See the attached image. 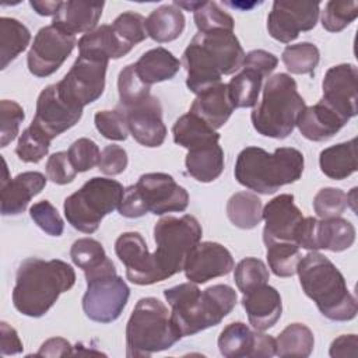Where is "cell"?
I'll return each instance as SVG.
<instances>
[{"instance_id": "1", "label": "cell", "mask_w": 358, "mask_h": 358, "mask_svg": "<svg viewBox=\"0 0 358 358\" xmlns=\"http://www.w3.org/2000/svg\"><path fill=\"white\" fill-rule=\"evenodd\" d=\"M245 60V52L232 31L199 32L182 55L187 71L186 85L196 95L221 83L222 76L236 73Z\"/></svg>"}, {"instance_id": "2", "label": "cell", "mask_w": 358, "mask_h": 358, "mask_svg": "<svg viewBox=\"0 0 358 358\" xmlns=\"http://www.w3.org/2000/svg\"><path fill=\"white\" fill-rule=\"evenodd\" d=\"M74 282L76 271L69 263L28 257L17 270L13 305L25 316L41 317Z\"/></svg>"}, {"instance_id": "3", "label": "cell", "mask_w": 358, "mask_h": 358, "mask_svg": "<svg viewBox=\"0 0 358 358\" xmlns=\"http://www.w3.org/2000/svg\"><path fill=\"white\" fill-rule=\"evenodd\" d=\"M171 306V319L180 336H193L217 326L236 305V292L227 284H215L204 291L189 281L164 291Z\"/></svg>"}, {"instance_id": "4", "label": "cell", "mask_w": 358, "mask_h": 358, "mask_svg": "<svg viewBox=\"0 0 358 358\" xmlns=\"http://www.w3.org/2000/svg\"><path fill=\"white\" fill-rule=\"evenodd\" d=\"M296 273L303 292L324 317L347 322L357 316L355 296L348 291L341 271L324 255L310 250L299 260Z\"/></svg>"}, {"instance_id": "5", "label": "cell", "mask_w": 358, "mask_h": 358, "mask_svg": "<svg viewBox=\"0 0 358 358\" xmlns=\"http://www.w3.org/2000/svg\"><path fill=\"white\" fill-rule=\"evenodd\" d=\"M305 159L299 150L280 147L267 152L260 147L243 148L235 164V179L262 194H273L281 186L296 182L303 172Z\"/></svg>"}, {"instance_id": "6", "label": "cell", "mask_w": 358, "mask_h": 358, "mask_svg": "<svg viewBox=\"0 0 358 358\" xmlns=\"http://www.w3.org/2000/svg\"><path fill=\"white\" fill-rule=\"evenodd\" d=\"M182 338L168 308L157 298L137 301L126 326V357L147 358Z\"/></svg>"}, {"instance_id": "7", "label": "cell", "mask_w": 358, "mask_h": 358, "mask_svg": "<svg viewBox=\"0 0 358 358\" xmlns=\"http://www.w3.org/2000/svg\"><path fill=\"white\" fill-rule=\"evenodd\" d=\"M305 106L295 80L285 73H278L264 84L263 98L252 110L250 120L259 134L285 138L292 133Z\"/></svg>"}, {"instance_id": "8", "label": "cell", "mask_w": 358, "mask_h": 358, "mask_svg": "<svg viewBox=\"0 0 358 358\" xmlns=\"http://www.w3.org/2000/svg\"><path fill=\"white\" fill-rule=\"evenodd\" d=\"M201 225L196 217H162L154 227L157 249L151 253L158 281L182 271L192 249L201 239Z\"/></svg>"}, {"instance_id": "9", "label": "cell", "mask_w": 358, "mask_h": 358, "mask_svg": "<svg viewBox=\"0 0 358 358\" xmlns=\"http://www.w3.org/2000/svg\"><path fill=\"white\" fill-rule=\"evenodd\" d=\"M123 186L113 179L91 178L80 190L66 197L63 210L69 224L84 234H94L102 218L119 207Z\"/></svg>"}, {"instance_id": "10", "label": "cell", "mask_w": 358, "mask_h": 358, "mask_svg": "<svg viewBox=\"0 0 358 358\" xmlns=\"http://www.w3.org/2000/svg\"><path fill=\"white\" fill-rule=\"evenodd\" d=\"M84 274L87 280V291L83 296L84 313L98 323L115 322L129 301L130 289L117 275L113 262L108 257L101 266Z\"/></svg>"}, {"instance_id": "11", "label": "cell", "mask_w": 358, "mask_h": 358, "mask_svg": "<svg viewBox=\"0 0 358 358\" xmlns=\"http://www.w3.org/2000/svg\"><path fill=\"white\" fill-rule=\"evenodd\" d=\"M108 63V57L80 52L69 73L56 83L60 96L78 109L96 101L105 90Z\"/></svg>"}, {"instance_id": "12", "label": "cell", "mask_w": 358, "mask_h": 358, "mask_svg": "<svg viewBox=\"0 0 358 358\" xmlns=\"http://www.w3.org/2000/svg\"><path fill=\"white\" fill-rule=\"evenodd\" d=\"M77 39L74 35L46 25L38 31L27 56L28 70L36 77H49L70 56Z\"/></svg>"}, {"instance_id": "13", "label": "cell", "mask_w": 358, "mask_h": 358, "mask_svg": "<svg viewBox=\"0 0 358 358\" xmlns=\"http://www.w3.org/2000/svg\"><path fill=\"white\" fill-rule=\"evenodd\" d=\"M319 6L317 1H274L267 17L270 36L289 43L298 38L299 32L313 29L320 13Z\"/></svg>"}, {"instance_id": "14", "label": "cell", "mask_w": 358, "mask_h": 358, "mask_svg": "<svg viewBox=\"0 0 358 358\" xmlns=\"http://www.w3.org/2000/svg\"><path fill=\"white\" fill-rule=\"evenodd\" d=\"M136 189L145 211L162 215L173 211H185L189 206V193L175 179L164 172L144 173L138 178Z\"/></svg>"}, {"instance_id": "15", "label": "cell", "mask_w": 358, "mask_h": 358, "mask_svg": "<svg viewBox=\"0 0 358 358\" xmlns=\"http://www.w3.org/2000/svg\"><path fill=\"white\" fill-rule=\"evenodd\" d=\"M358 70L351 63L330 67L323 78L322 102L333 109L344 122L357 116Z\"/></svg>"}, {"instance_id": "16", "label": "cell", "mask_w": 358, "mask_h": 358, "mask_svg": "<svg viewBox=\"0 0 358 358\" xmlns=\"http://www.w3.org/2000/svg\"><path fill=\"white\" fill-rule=\"evenodd\" d=\"M83 116V109L66 102L56 84L42 90L36 101V112L32 124L42 130L50 140L73 127Z\"/></svg>"}, {"instance_id": "17", "label": "cell", "mask_w": 358, "mask_h": 358, "mask_svg": "<svg viewBox=\"0 0 358 358\" xmlns=\"http://www.w3.org/2000/svg\"><path fill=\"white\" fill-rule=\"evenodd\" d=\"M235 263L231 252L217 242H199L189 253L183 271L189 281L206 284L207 281L227 275Z\"/></svg>"}, {"instance_id": "18", "label": "cell", "mask_w": 358, "mask_h": 358, "mask_svg": "<svg viewBox=\"0 0 358 358\" xmlns=\"http://www.w3.org/2000/svg\"><path fill=\"white\" fill-rule=\"evenodd\" d=\"M122 109V108H120ZM129 133L144 147H159L165 141L166 127L162 120V106L157 96H147L141 102L123 109Z\"/></svg>"}, {"instance_id": "19", "label": "cell", "mask_w": 358, "mask_h": 358, "mask_svg": "<svg viewBox=\"0 0 358 358\" xmlns=\"http://www.w3.org/2000/svg\"><path fill=\"white\" fill-rule=\"evenodd\" d=\"M115 252L126 267V277L137 285L158 281L157 270L144 238L138 232H124L115 242Z\"/></svg>"}, {"instance_id": "20", "label": "cell", "mask_w": 358, "mask_h": 358, "mask_svg": "<svg viewBox=\"0 0 358 358\" xmlns=\"http://www.w3.org/2000/svg\"><path fill=\"white\" fill-rule=\"evenodd\" d=\"M263 220L266 222L263 241L268 245L273 242H294L295 231L303 217L294 203V196L284 193L264 206Z\"/></svg>"}, {"instance_id": "21", "label": "cell", "mask_w": 358, "mask_h": 358, "mask_svg": "<svg viewBox=\"0 0 358 358\" xmlns=\"http://www.w3.org/2000/svg\"><path fill=\"white\" fill-rule=\"evenodd\" d=\"M45 186V175L35 171L18 173L14 179H3L0 204L1 214L17 215L24 213L31 199L39 194Z\"/></svg>"}, {"instance_id": "22", "label": "cell", "mask_w": 358, "mask_h": 358, "mask_svg": "<svg viewBox=\"0 0 358 358\" xmlns=\"http://www.w3.org/2000/svg\"><path fill=\"white\" fill-rule=\"evenodd\" d=\"M242 305L248 313L249 323L259 331L273 327L282 312L280 292L267 284L243 294Z\"/></svg>"}, {"instance_id": "23", "label": "cell", "mask_w": 358, "mask_h": 358, "mask_svg": "<svg viewBox=\"0 0 358 358\" xmlns=\"http://www.w3.org/2000/svg\"><path fill=\"white\" fill-rule=\"evenodd\" d=\"M105 3L95 1H62L57 13L53 17L52 25L62 29L66 34H88L96 27Z\"/></svg>"}, {"instance_id": "24", "label": "cell", "mask_w": 358, "mask_h": 358, "mask_svg": "<svg viewBox=\"0 0 358 358\" xmlns=\"http://www.w3.org/2000/svg\"><path fill=\"white\" fill-rule=\"evenodd\" d=\"M234 109L228 94V84L218 83L197 94L189 112L217 130L227 123Z\"/></svg>"}, {"instance_id": "25", "label": "cell", "mask_w": 358, "mask_h": 358, "mask_svg": "<svg viewBox=\"0 0 358 358\" xmlns=\"http://www.w3.org/2000/svg\"><path fill=\"white\" fill-rule=\"evenodd\" d=\"M345 123L322 101L312 106H305L296 120L301 134L310 141H326L331 138Z\"/></svg>"}, {"instance_id": "26", "label": "cell", "mask_w": 358, "mask_h": 358, "mask_svg": "<svg viewBox=\"0 0 358 358\" xmlns=\"http://www.w3.org/2000/svg\"><path fill=\"white\" fill-rule=\"evenodd\" d=\"M187 173L199 182L215 180L224 171V151L218 141L187 150L185 159Z\"/></svg>"}, {"instance_id": "27", "label": "cell", "mask_w": 358, "mask_h": 358, "mask_svg": "<svg viewBox=\"0 0 358 358\" xmlns=\"http://www.w3.org/2000/svg\"><path fill=\"white\" fill-rule=\"evenodd\" d=\"M138 77L147 85L171 80L180 69V62L165 48L158 46L143 53L134 63Z\"/></svg>"}, {"instance_id": "28", "label": "cell", "mask_w": 358, "mask_h": 358, "mask_svg": "<svg viewBox=\"0 0 358 358\" xmlns=\"http://www.w3.org/2000/svg\"><path fill=\"white\" fill-rule=\"evenodd\" d=\"M185 22V15L178 6L173 3L162 4L145 18V31L155 42H172L182 35Z\"/></svg>"}, {"instance_id": "29", "label": "cell", "mask_w": 358, "mask_h": 358, "mask_svg": "<svg viewBox=\"0 0 358 358\" xmlns=\"http://www.w3.org/2000/svg\"><path fill=\"white\" fill-rule=\"evenodd\" d=\"M357 138L324 148L319 155L322 172L334 180H343L357 169Z\"/></svg>"}, {"instance_id": "30", "label": "cell", "mask_w": 358, "mask_h": 358, "mask_svg": "<svg viewBox=\"0 0 358 358\" xmlns=\"http://www.w3.org/2000/svg\"><path fill=\"white\" fill-rule=\"evenodd\" d=\"M316 249L343 252L355 242L354 225L341 217L317 220L315 229Z\"/></svg>"}, {"instance_id": "31", "label": "cell", "mask_w": 358, "mask_h": 358, "mask_svg": "<svg viewBox=\"0 0 358 358\" xmlns=\"http://www.w3.org/2000/svg\"><path fill=\"white\" fill-rule=\"evenodd\" d=\"M173 141L187 150L220 141V133L193 113L182 115L172 127Z\"/></svg>"}, {"instance_id": "32", "label": "cell", "mask_w": 358, "mask_h": 358, "mask_svg": "<svg viewBox=\"0 0 358 358\" xmlns=\"http://www.w3.org/2000/svg\"><path fill=\"white\" fill-rule=\"evenodd\" d=\"M31 41L29 29L15 18H0V69L4 70L21 52L27 49Z\"/></svg>"}, {"instance_id": "33", "label": "cell", "mask_w": 358, "mask_h": 358, "mask_svg": "<svg viewBox=\"0 0 358 358\" xmlns=\"http://www.w3.org/2000/svg\"><path fill=\"white\" fill-rule=\"evenodd\" d=\"M78 49L80 52L95 53L108 59H120L130 52V49L117 38L112 25H101L88 34H84L78 41Z\"/></svg>"}, {"instance_id": "34", "label": "cell", "mask_w": 358, "mask_h": 358, "mask_svg": "<svg viewBox=\"0 0 358 358\" xmlns=\"http://www.w3.org/2000/svg\"><path fill=\"white\" fill-rule=\"evenodd\" d=\"M241 69L228 83L229 99L234 108L256 106L264 77L253 67L242 66Z\"/></svg>"}, {"instance_id": "35", "label": "cell", "mask_w": 358, "mask_h": 358, "mask_svg": "<svg viewBox=\"0 0 358 358\" xmlns=\"http://www.w3.org/2000/svg\"><path fill=\"white\" fill-rule=\"evenodd\" d=\"M229 221L241 229H252L263 220L262 200L250 192H238L227 203Z\"/></svg>"}, {"instance_id": "36", "label": "cell", "mask_w": 358, "mask_h": 358, "mask_svg": "<svg viewBox=\"0 0 358 358\" xmlns=\"http://www.w3.org/2000/svg\"><path fill=\"white\" fill-rule=\"evenodd\" d=\"M313 345L312 330L302 323H291L275 338V355L306 358L312 354Z\"/></svg>"}, {"instance_id": "37", "label": "cell", "mask_w": 358, "mask_h": 358, "mask_svg": "<svg viewBox=\"0 0 358 358\" xmlns=\"http://www.w3.org/2000/svg\"><path fill=\"white\" fill-rule=\"evenodd\" d=\"M255 331L245 323L234 322L222 329L218 337V348L225 358H243L249 357L253 345Z\"/></svg>"}, {"instance_id": "38", "label": "cell", "mask_w": 358, "mask_h": 358, "mask_svg": "<svg viewBox=\"0 0 358 358\" xmlns=\"http://www.w3.org/2000/svg\"><path fill=\"white\" fill-rule=\"evenodd\" d=\"M267 246L268 267L277 277H292L302 259L301 248L294 242H273Z\"/></svg>"}, {"instance_id": "39", "label": "cell", "mask_w": 358, "mask_h": 358, "mask_svg": "<svg viewBox=\"0 0 358 358\" xmlns=\"http://www.w3.org/2000/svg\"><path fill=\"white\" fill-rule=\"evenodd\" d=\"M282 63L292 74H312L316 69L320 53L316 45L310 42H301L296 45H288L281 55Z\"/></svg>"}, {"instance_id": "40", "label": "cell", "mask_w": 358, "mask_h": 358, "mask_svg": "<svg viewBox=\"0 0 358 358\" xmlns=\"http://www.w3.org/2000/svg\"><path fill=\"white\" fill-rule=\"evenodd\" d=\"M150 85L143 83L138 77L134 63L127 64L117 77V91H119V108L127 109L147 96H150Z\"/></svg>"}, {"instance_id": "41", "label": "cell", "mask_w": 358, "mask_h": 358, "mask_svg": "<svg viewBox=\"0 0 358 358\" xmlns=\"http://www.w3.org/2000/svg\"><path fill=\"white\" fill-rule=\"evenodd\" d=\"M50 141L52 140L42 130L31 123L20 136L15 154L24 162L36 164L48 154Z\"/></svg>"}, {"instance_id": "42", "label": "cell", "mask_w": 358, "mask_h": 358, "mask_svg": "<svg viewBox=\"0 0 358 358\" xmlns=\"http://www.w3.org/2000/svg\"><path fill=\"white\" fill-rule=\"evenodd\" d=\"M358 17L355 0H330L322 11V25L329 32H340Z\"/></svg>"}, {"instance_id": "43", "label": "cell", "mask_w": 358, "mask_h": 358, "mask_svg": "<svg viewBox=\"0 0 358 358\" xmlns=\"http://www.w3.org/2000/svg\"><path fill=\"white\" fill-rule=\"evenodd\" d=\"M268 278H270L268 268L260 259H256V257L242 259L236 264L235 273H234V280L236 282L238 289L242 294H246L253 288L267 284Z\"/></svg>"}, {"instance_id": "44", "label": "cell", "mask_w": 358, "mask_h": 358, "mask_svg": "<svg viewBox=\"0 0 358 358\" xmlns=\"http://www.w3.org/2000/svg\"><path fill=\"white\" fill-rule=\"evenodd\" d=\"M112 28L122 43L130 50L148 36L145 31V18L134 11H126L117 15L112 22Z\"/></svg>"}, {"instance_id": "45", "label": "cell", "mask_w": 358, "mask_h": 358, "mask_svg": "<svg viewBox=\"0 0 358 358\" xmlns=\"http://www.w3.org/2000/svg\"><path fill=\"white\" fill-rule=\"evenodd\" d=\"M194 22L199 32H213V31H232L234 20L225 13L215 1H203L201 6L193 11Z\"/></svg>"}, {"instance_id": "46", "label": "cell", "mask_w": 358, "mask_h": 358, "mask_svg": "<svg viewBox=\"0 0 358 358\" xmlns=\"http://www.w3.org/2000/svg\"><path fill=\"white\" fill-rule=\"evenodd\" d=\"M70 257L73 263L83 271L92 270L101 266L108 259L103 246L96 239L92 238L77 239L71 245Z\"/></svg>"}, {"instance_id": "47", "label": "cell", "mask_w": 358, "mask_h": 358, "mask_svg": "<svg viewBox=\"0 0 358 358\" xmlns=\"http://www.w3.org/2000/svg\"><path fill=\"white\" fill-rule=\"evenodd\" d=\"M96 130L109 140L123 141L127 138L129 126L123 109L119 106L113 110H99L94 116Z\"/></svg>"}, {"instance_id": "48", "label": "cell", "mask_w": 358, "mask_h": 358, "mask_svg": "<svg viewBox=\"0 0 358 358\" xmlns=\"http://www.w3.org/2000/svg\"><path fill=\"white\" fill-rule=\"evenodd\" d=\"M24 119L25 113L18 102L0 101V147H7L17 137Z\"/></svg>"}, {"instance_id": "49", "label": "cell", "mask_w": 358, "mask_h": 358, "mask_svg": "<svg viewBox=\"0 0 358 358\" xmlns=\"http://www.w3.org/2000/svg\"><path fill=\"white\" fill-rule=\"evenodd\" d=\"M347 207V194L337 187H323L313 199V210L322 220L340 217Z\"/></svg>"}, {"instance_id": "50", "label": "cell", "mask_w": 358, "mask_h": 358, "mask_svg": "<svg viewBox=\"0 0 358 358\" xmlns=\"http://www.w3.org/2000/svg\"><path fill=\"white\" fill-rule=\"evenodd\" d=\"M29 215L34 222L50 236H60L64 231V222L60 214L57 213L56 207L48 200H41L31 206Z\"/></svg>"}, {"instance_id": "51", "label": "cell", "mask_w": 358, "mask_h": 358, "mask_svg": "<svg viewBox=\"0 0 358 358\" xmlns=\"http://www.w3.org/2000/svg\"><path fill=\"white\" fill-rule=\"evenodd\" d=\"M67 154L77 172H87L92 169L95 165L99 164L101 158V151L96 143L87 137L76 140L70 145Z\"/></svg>"}, {"instance_id": "52", "label": "cell", "mask_w": 358, "mask_h": 358, "mask_svg": "<svg viewBox=\"0 0 358 358\" xmlns=\"http://www.w3.org/2000/svg\"><path fill=\"white\" fill-rule=\"evenodd\" d=\"M77 171L74 169L67 151H57L48 158L46 176L56 185H67L74 180Z\"/></svg>"}, {"instance_id": "53", "label": "cell", "mask_w": 358, "mask_h": 358, "mask_svg": "<svg viewBox=\"0 0 358 358\" xmlns=\"http://www.w3.org/2000/svg\"><path fill=\"white\" fill-rule=\"evenodd\" d=\"M127 162L129 159H127L126 150L122 148L120 145L109 144L102 150L98 166L102 173L115 176L122 173L126 169Z\"/></svg>"}, {"instance_id": "54", "label": "cell", "mask_w": 358, "mask_h": 358, "mask_svg": "<svg viewBox=\"0 0 358 358\" xmlns=\"http://www.w3.org/2000/svg\"><path fill=\"white\" fill-rule=\"evenodd\" d=\"M117 210L119 214L126 218H138L147 214L141 197L136 189V185H130L124 189Z\"/></svg>"}, {"instance_id": "55", "label": "cell", "mask_w": 358, "mask_h": 358, "mask_svg": "<svg viewBox=\"0 0 358 358\" xmlns=\"http://www.w3.org/2000/svg\"><path fill=\"white\" fill-rule=\"evenodd\" d=\"M277 64H278V59L273 53L266 52L263 49H256V50H250L248 55H245V60H243L242 66L256 69L266 78L274 71Z\"/></svg>"}, {"instance_id": "56", "label": "cell", "mask_w": 358, "mask_h": 358, "mask_svg": "<svg viewBox=\"0 0 358 358\" xmlns=\"http://www.w3.org/2000/svg\"><path fill=\"white\" fill-rule=\"evenodd\" d=\"M329 354L333 358H355L358 355V337L355 334H343L334 338Z\"/></svg>"}, {"instance_id": "57", "label": "cell", "mask_w": 358, "mask_h": 358, "mask_svg": "<svg viewBox=\"0 0 358 358\" xmlns=\"http://www.w3.org/2000/svg\"><path fill=\"white\" fill-rule=\"evenodd\" d=\"M22 343L18 333L8 323H0V352L1 355H14L22 352Z\"/></svg>"}, {"instance_id": "58", "label": "cell", "mask_w": 358, "mask_h": 358, "mask_svg": "<svg viewBox=\"0 0 358 358\" xmlns=\"http://www.w3.org/2000/svg\"><path fill=\"white\" fill-rule=\"evenodd\" d=\"M273 355H275V338L256 330L249 358H270Z\"/></svg>"}, {"instance_id": "59", "label": "cell", "mask_w": 358, "mask_h": 358, "mask_svg": "<svg viewBox=\"0 0 358 358\" xmlns=\"http://www.w3.org/2000/svg\"><path fill=\"white\" fill-rule=\"evenodd\" d=\"M73 354V347L71 344L62 337H53L46 340L39 351L36 352L38 357H66Z\"/></svg>"}, {"instance_id": "60", "label": "cell", "mask_w": 358, "mask_h": 358, "mask_svg": "<svg viewBox=\"0 0 358 358\" xmlns=\"http://www.w3.org/2000/svg\"><path fill=\"white\" fill-rule=\"evenodd\" d=\"M62 1H29L31 7L39 14V15H53L57 13V8Z\"/></svg>"}]
</instances>
